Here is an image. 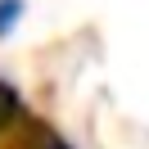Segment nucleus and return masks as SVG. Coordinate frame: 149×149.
Returning a JSON list of instances; mask_svg holds the SVG:
<instances>
[{
	"mask_svg": "<svg viewBox=\"0 0 149 149\" xmlns=\"http://www.w3.org/2000/svg\"><path fill=\"white\" fill-rule=\"evenodd\" d=\"M18 14H23V0H0V36H9V32H14Z\"/></svg>",
	"mask_w": 149,
	"mask_h": 149,
	"instance_id": "nucleus-1",
	"label": "nucleus"
}]
</instances>
